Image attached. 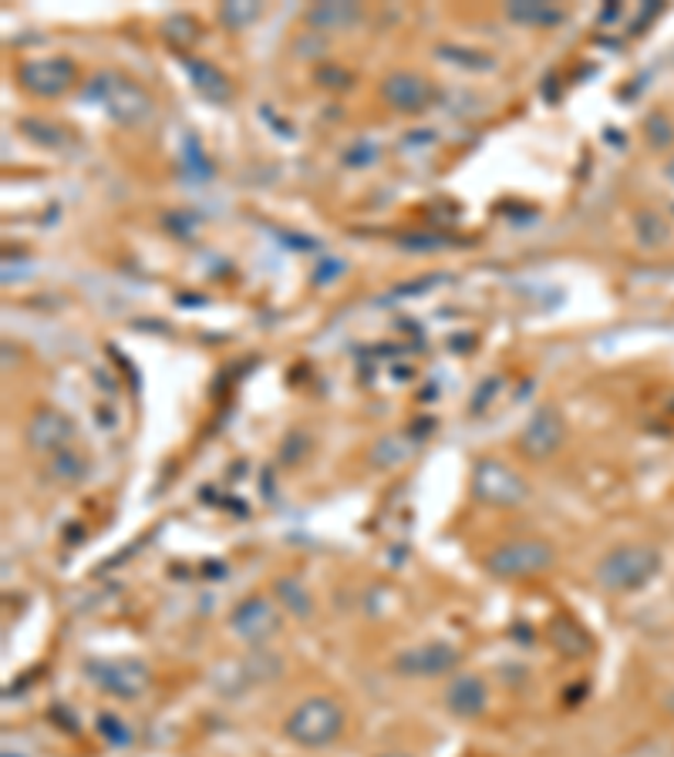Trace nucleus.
Returning a JSON list of instances; mask_svg holds the SVG:
<instances>
[{
    "label": "nucleus",
    "mask_w": 674,
    "mask_h": 757,
    "mask_svg": "<svg viewBox=\"0 0 674 757\" xmlns=\"http://www.w3.org/2000/svg\"><path fill=\"white\" fill-rule=\"evenodd\" d=\"M85 98L94 101L112 122L125 125V128H135V125H146L153 122L156 115V105L153 98L142 91L132 78L119 75V71H99L88 88H85Z\"/></svg>",
    "instance_id": "1"
},
{
    "label": "nucleus",
    "mask_w": 674,
    "mask_h": 757,
    "mask_svg": "<svg viewBox=\"0 0 674 757\" xmlns=\"http://www.w3.org/2000/svg\"><path fill=\"white\" fill-rule=\"evenodd\" d=\"M345 731V711L341 703L330 697H307L301 700L291 718L283 721V734L291 737L297 747H327L341 737Z\"/></svg>",
    "instance_id": "2"
},
{
    "label": "nucleus",
    "mask_w": 674,
    "mask_h": 757,
    "mask_svg": "<svg viewBox=\"0 0 674 757\" xmlns=\"http://www.w3.org/2000/svg\"><path fill=\"white\" fill-rule=\"evenodd\" d=\"M661 569V552L651 545H617L597 563V586L607 592H631L651 583Z\"/></svg>",
    "instance_id": "3"
},
{
    "label": "nucleus",
    "mask_w": 674,
    "mask_h": 757,
    "mask_svg": "<svg viewBox=\"0 0 674 757\" xmlns=\"http://www.w3.org/2000/svg\"><path fill=\"white\" fill-rule=\"evenodd\" d=\"M472 498L490 505V509H516L529 498V485L506 462L479 459L472 468Z\"/></svg>",
    "instance_id": "4"
},
{
    "label": "nucleus",
    "mask_w": 674,
    "mask_h": 757,
    "mask_svg": "<svg viewBox=\"0 0 674 757\" xmlns=\"http://www.w3.org/2000/svg\"><path fill=\"white\" fill-rule=\"evenodd\" d=\"M553 566V549L543 539H513L486 555V569L496 579L540 576Z\"/></svg>",
    "instance_id": "5"
},
{
    "label": "nucleus",
    "mask_w": 674,
    "mask_h": 757,
    "mask_svg": "<svg viewBox=\"0 0 674 757\" xmlns=\"http://www.w3.org/2000/svg\"><path fill=\"white\" fill-rule=\"evenodd\" d=\"M88 680L119 700H135L149 687V667L135 660V656H115V660H88L85 664Z\"/></svg>",
    "instance_id": "6"
},
{
    "label": "nucleus",
    "mask_w": 674,
    "mask_h": 757,
    "mask_svg": "<svg viewBox=\"0 0 674 757\" xmlns=\"http://www.w3.org/2000/svg\"><path fill=\"white\" fill-rule=\"evenodd\" d=\"M462 653L452 643H422V646H408L402 649L392 667L402 677H418V680H431V677H449L459 670Z\"/></svg>",
    "instance_id": "7"
},
{
    "label": "nucleus",
    "mask_w": 674,
    "mask_h": 757,
    "mask_svg": "<svg viewBox=\"0 0 674 757\" xmlns=\"http://www.w3.org/2000/svg\"><path fill=\"white\" fill-rule=\"evenodd\" d=\"M566 441V425H563V415L553 408V404H547V408H540L533 418H529L519 431V441L516 448L526 454L529 462H547L550 454H557Z\"/></svg>",
    "instance_id": "8"
},
{
    "label": "nucleus",
    "mask_w": 674,
    "mask_h": 757,
    "mask_svg": "<svg viewBox=\"0 0 674 757\" xmlns=\"http://www.w3.org/2000/svg\"><path fill=\"white\" fill-rule=\"evenodd\" d=\"M229 630L247 643H263L280 630V613L267 596H247L229 613Z\"/></svg>",
    "instance_id": "9"
},
{
    "label": "nucleus",
    "mask_w": 674,
    "mask_h": 757,
    "mask_svg": "<svg viewBox=\"0 0 674 757\" xmlns=\"http://www.w3.org/2000/svg\"><path fill=\"white\" fill-rule=\"evenodd\" d=\"M18 78L37 98H58L75 84V65L68 58H34L21 65Z\"/></svg>",
    "instance_id": "10"
},
{
    "label": "nucleus",
    "mask_w": 674,
    "mask_h": 757,
    "mask_svg": "<svg viewBox=\"0 0 674 757\" xmlns=\"http://www.w3.org/2000/svg\"><path fill=\"white\" fill-rule=\"evenodd\" d=\"M24 434H27V444L34 451L58 454V451H68V444L75 438V421L58 408H41V411L31 415Z\"/></svg>",
    "instance_id": "11"
},
{
    "label": "nucleus",
    "mask_w": 674,
    "mask_h": 757,
    "mask_svg": "<svg viewBox=\"0 0 674 757\" xmlns=\"http://www.w3.org/2000/svg\"><path fill=\"white\" fill-rule=\"evenodd\" d=\"M381 98L389 101L392 109H398V112L418 115V112H428V105L436 101V88H431V84H428L422 75H415V71H395V75L384 78Z\"/></svg>",
    "instance_id": "12"
},
{
    "label": "nucleus",
    "mask_w": 674,
    "mask_h": 757,
    "mask_svg": "<svg viewBox=\"0 0 674 757\" xmlns=\"http://www.w3.org/2000/svg\"><path fill=\"white\" fill-rule=\"evenodd\" d=\"M486 703H490V690L486 680L475 677V674H456L446 687V711L472 721V718H483L486 714Z\"/></svg>",
    "instance_id": "13"
},
{
    "label": "nucleus",
    "mask_w": 674,
    "mask_h": 757,
    "mask_svg": "<svg viewBox=\"0 0 674 757\" xmlns=\"http://www.w3.org/2000/svg\"><path fill=\"white\" fill-rule=\"evenodd\" d=\"M364 18L361 4H351V0H324V4H314L307 11V27L330 34V31H348Z\"/></svg>",
    "instance_id": "14"
},
{
    "label": "nucleus",
    "mask_w": 674,
    "mask_h": 757,
    "mask_svg": "<svg viewBox=\"0 0 674 757\" xmlns=\"http://www.w3.org/2000/svg\"><path fill=\"white\" fill-rule=\"evenodd\" d=\"M503 11L513 24H523V27H553V24H563L566 18L563 8L547 4V0H509Z\"/></svg>",
    "instance_id": "15"
},
{
    "label": "nucleus",
    "mask_w": 674,
    "mask_h": 757,
    "mask_svg": "<svg viewBox=\"0 0 674 757\" xmlns=\"http://www.w3.org/2000/svg\"><path fill=\"white\" fill-rule=\"evenodd\" d=\"M182 65H186L192 84H196V91H200L206 101H216V105L229 101V94H233L229 78H226L216 65H210V61H203V58H186Z\"/></svg>",
    "instance_id": "16"
},
{
    "label": "nucleus",
    "mask_w": 674,
    "mask_h": 757,
    "mask_svg": "<svg viewBox=\"0 0 674 757\" xmlns=\"http://www.w3.org/2000/svg\"><path fill=\"white\" fill-rule=\"evenodd\" d=\"M550 640H553V646H557L560 653H566V656H584V653L591 649L587 633H584L581 626H576L573 620H566V617H560V620L550 623Z\"/></svg>",
    "instance_id": "17"
},
{
    "label": "nucleus",
    "mask_w": 674,
    "mask_h": 757,
    "mask_svg": "<svg viewBox=\"0 0 674 757\" xmlns=\"http://www.w3.org/2000/svg\"><path fill=\"white\" fill-rule=\"evenodd\" d=\"M18 128H21L34 145H44V148H65V145H71V135H68L61 125L47 122V118H24Z\"/></svg>",
    "instance_id": "18"
},
{
    "label": "nucleus",
    "mask_w": 674,
    "mask_h": 757,
    "mask_svg": "<svg viewBox=\"0 0 674 757\" xmlns=\"http://www.w3.org/2000/svg\"><path fill=\"white\" fill-rule=\"evenodd\" d=\"M47 475H52L55 482H61V485H75V482L85 475L81 454H75V451H58L55 459L47 462Z\"/></svg>",
    "instance_id": "19"
},
{
    "label": "nucleus",
    "mask_w": 674,
    "mask_h": 757,
    "mask_svg": "<svg viewBox=\"0 0 674 757\" xmlns=\"http://www.w3.org/2000/svg\"><path fill=\"white\" fill-rule=\"evenodd\" d=\"M257 18H260V4H254V0H233V4H223V8H220V21L229 24L233 31L250 27Z\"/></svg>",
    "instance_id": "20"
},
{
    "label": "nucleus",
    "mask_w": 674,
    "mask_h": 757,
    "mask_svg": "<svg viewBox=\"0 0 674 757\" xmlns=\"http://www.w3.org/2000/svg\"><path fill=\"white\" fill-rule=\"evenodd\" d=\"M439 55H442L446 61H456V65H462V68H472V71H490V68H496V61H493L490 55H479V50H465V47H456V44L439 47Z\"/></svg>",
    "instance_id": "21"
},
{
    "label": "nucleus",
    "mask_w": 674,
    "mask_h": 757,
    "mask_svg": "<svg viewBox=\"0 0 674 757\" xmlns=\"http://www.w3.org/2000/svg\"><path fill=\"white\" fill-rule=\"evenodd\" d=\"M634 233H638V239H641V246H661L664 239H667V226L654 216V213H641L638 219H634Z\"/></svg>",
    "instance_id": "22"
},
{
    "label": "nucleus",
    "mask_w": 674,
    "mask_h": 757,
    "mask_svg": "<svg viewBox=\"0 0 674 757\" xmlns=\"http://www.w3.org/2000/svg\"><path fill=\"white\" fill-rule=\"evenodd\" d=\"M277 592H280V599L291 606L297 617H304L311 610V596L304 592V586L297 579H277Z\"/></svg>",
    "instance_id": "23"
},
{
    "label": "nucleus",
    "mask_w": 674,
    "mask_h": 757,
    "mask_svg": "<svg viewBox=\"0 0 674 757\" xmlns=\"http://www.w3.org/2000/svg\"><path fill=\"white\" fill-rule=\"evenodd\" d=\"M99 734H102V741H109L112 747H128V744H132L128 724H125L122 718H115V714H102V718H99Z\"/></svg>",
    "instance_id": "24"
},
{
    "label": "nucleus",
    "mask_w": 674,
    "mask_h": 757,
    "mask_svg": "<svg viewBox=\"0 0 674 757\" xmlns=\"http://www.w3.org/2000/svg\"><path fill=\"white\" fill-rule=\"evenodd\" d=\"M402 246L405 249H439V246H446V239L442 236H405Z\"/></svg>",
    "instance_id": "25"
},
{
    "label": "nucleus",
    "mask_w": 674,
    "mask_h": 757,
    "mask_svg": "<svg viewBox=\"0 0 674 757\" xmlns=\"http://www.w3.org/2000/svg\"><path fill=\"white\" fill-rule=\"evenodd\" d=\"M378 757H412V754H405V750H384V754H378Z\"/></svg>",
    "instance_id": "26"
},
{
    "label": "nucleus",
    "mask_w": 674,
    "mask_h": 757,
    "mask_svg": "<svg viewBox=\"0 0 674 757\" xmlns=\"http://www.w3.org/2000/svg\"><path fill=\"white\" fill-rule=\"evenodd\" d=\"M4 757H24V754H18V750H11V747H8V750H4Z\"/></svg>",
    "instance_id": "27"
},
{
    "label": "nucleus",
    "mask_w": 674,
    "mask_h": 757,
    "mask_svg": "<svg viewBox=\"0 0 674 757\" xmlns=\"http://www.w3.org/2000/svg\"><path fill=\"white\" fill-rule=\"evenodd\" d=\"M667 172H671V179H674V162H671V169H667Z\"/></svg>",
    "instance_id": "28"
}]
</instances>
